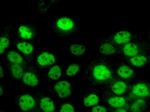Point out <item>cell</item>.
I'll return each mask as SVG.
<instances>
[{"mask_svg": "<svg viewBox=\"0 0 150 112\" xmlns=\"http://www.w3.org/2000/svg\"><path fill=\"white\" fill-rule=\"evenodd\" d=\"M84 72L91 85H104L112 80L114 66L110 60L105 57H100L89 62L85 66Z\"/></svg>", "mask_w": 150, "mask_h": 112, "instance_id": "1", "label": "cell"}, {"mask_svg": "<svg viewBox=\"0 0 150 112\" xmlns=\"http://www.w3.org/2000/svg\"><path fill=\"white\" fill-rule=\"evenodd\" d=\"M52 29L56 34L62 38L73 36L78 31V25L74 19L66 16L57 18L52 24Z\"/></svg>", "mask_w": 150, "mask_h": 112, "instance_id": "2", "label": "cell"}, {"mask_svg": "<svg viewBox=\"0 0 150 112\" xmlns=\"http://www.w3.org/2000/svg\"><path fill=\"white\" fill-rule=\"evenodd\" d=\"M119 53L124 56L130 57L139 54L147 53L146 50V41L138 40L130 42L123 45L118 46Z\"/></svg>", "mask_w": 150, "mask_h": 112, "instance_id": "3", "label": "cell"}, {"mask_svg": "<svg viewBox=\"0 0 150 112\" xmlns=\"http://www.w3.org/2000/svg\"><path fill=\"white\" fill-rule=\"evenodd\" d=\"M109 37L117 46L123 45L139 39L137 33L128 30L120 31L115 32Z\"/></svg>", "mask_w": 150, "mask_h": 112, "instance_id": "4", "label": "cell"}, {"mask_svg": "<svg viewBox=\"0 0 150 112\" xmlns=\"http://www.w3.org/2000/svg\"><path fill=\"white\" fill-rule=\"evenodd\" d=\"M132 93L136 97L143 99L150 98V81L139 80L131 88Z\"/></svg>", "mask_w": 150, "mask_h": 112, "instance_id": "5", "label": "cell"}, {"mask_svg": "<svg viewBox=\"0 0 150 112\" xmlns=\"http://www.w3.org/2000/svg\"><path fill=\"white\" fill-rule=\"evenodd\" d=\"M97 50L98 52L102 56H111L117 52L118 48L108 37L103 38L99 43Z\"/></svg>", "mask_w": 150, "mask_h": 112, "instance_id": "6", "label": "cell"}, {"mask_svg": "<svg viewBox=\"0 0 150 112\" xmlns=\"http://www.w3.org/2000/svg\"><path fill=\"white\" fill-rule=\"evenodd\" d=\"M116 72L118 76L123 79L132 78L135 76L136 72L131 65L125 63H118L115 66Z\"/></svg>", "mask_w": 150, "mask_h": 112, "instance_id": "7", "label": "cell"}, {"mask_svg": "<svg viewBox=\"0 0 150 112\" xmlns=\"http://www.w3.org/2000/svg\"><path fill=\"white\" fill-rule=\"evenodd\" d=\"M127 63L132 66L137 68H143L147 65L150 62V54L143 53L134 57H127Z\"/></svg>", "mask_w": 150, "mask_h": 112, "instance_id": "8", "label": "cell"}, {"mask_svg": "<svg viewBox=\"0 0 150 112\" xmlns=\"http://www.w3.org/2000/svg\"><path fill=\"white\" fill-rule=\"evenodd\" d=\"M54 88L58 95L61 98H67L71 94V84L65 80L59 81L55 85Z\"/></svg>", "mask_w": 150, "mask_h": 112, "instance_id": "9", "label": "cell"}, {"mask_svg": "<svg viewBox=\"0 0 150 112\" xmlns=\"http://www.w3.org/2000/svg\"><path fill=\"white\" fill-rule=\"evenodd\" d=\"M128 88V83L123 80H116L111 83L110 86L111 92L117 95L124 94L127 92Z\"/></svg>", "mask_w": 150, "mask_h": 112, "instance_id": "10", "label": "cell"}, {"mask_svg": "<svg viewBox=\"0 0 150 112\" xmlns=\"http://www.w3.org/2000/svg\"><path fill=\"white\" fill-rule=\"evenodd\" d=\"M35 105V99L30 94H23L21 96L19 100V106L23 111H28L32 109Z\"/></svg>", "mask_w": 150, "mask_h": 112, "instance_id": "11", "label": "cell"}, {"mask_svg": "<svg viewBox=\"0 0 150 112\" xmlns=\"http://www.w3.org/2000/svg\"><path fill=\"white\" fill-rule=\"evenodd\" d=\"M108 104L114 108H117L125 106L127 101L125 98L119 95H109L106 99Z\"/></svg>", "mask_w": 150, "mask_h": 112, "instance_id": "12", "label": "cell"}, {"mask_svg": "<svg viewBox=\"0 0 150 112\" xmlns=\"http://www.w3.org/2000/svg\"><path fill=\"white\" fill-rule=\"evenodd\" d=\"M37 61L38 64L42 66L51 65L56 62V58L52 53L44 52L39 55Z\"/></svg>", "mask_w": 150, "mask_h": 112, "instance_id": "13", "label": "cell"}, {"mask_svg": "<svg viewBox=\"0 0 150 112\" xmlns=\"http://www.w3.org/2000/svg\"><path fill=\"white\" fill-rule=\"evenodd\" d=\"M40 108L45 112H52L55 110V106L52 100L46 97L42 98L40 101Z\"/></svg>", "mask_w": 150, "mask_h": 112, "instance_id": "14", "label": "cell"}, {"mask_svg": "<svg viewBox=\"0 0 150 112\" xmlns=\"http://www.w3.org/2000/svg\"><path fill=\"white\" fill-rule=\"evenodd\" d=\"M19 32L21 37L24 39H31L34 36L32 28L28 25H21L19 28Z\"/></svg>", "mask_w": 150, "mask_h": 112, "instance_id": "15", "label": "cell"}, {"mask_svg": "<svg viewBox=\"0 0 150 112\" xmlns=\"http://www.w3.org/2000/svg\"><path fill=\"white\" fill-rule=\"evenodd\" d=\"M147 106V103L145 100L143 98H139L132 103L130 109L131 111L134 112L142 111L146 108Z\"/></svg>", "mask_w": 150, "mask_h": 112, "instance_id": "16", "label": "cell"}, {"mask_svg": "<svg viewBox=\"0 0 150 112\" xmlns=\"http://www.w3.org/2000/svg\"><path fill=\"white\" fill-rule=\"evenodd\" d=\"M23 80L25 84L30 86H36L38 84L37 77L35 74L30 72H26L23 74Z\"/></svg>", "mask_w": 150, "mask_h": 112, "instance_id": "17", "label": "cell"}, {"mask_svg": "<svg viewBox=\"0 0 150 112\" xmlns=\"http://www.w3.org/2000/svg\"><path fill=\"white\" fill-rule=\"evenodd\" d=\"M100 99L97 94H90L83 99V103L86 106L90 107L98 104Z\"/></svg>", "mask_w": 150, "mask_h": 112, "instance_id": "18", "label": "cell"}, {"mask_svg": "<svg viewBox=\"0 0 150 112\" xmlns=\"http://www.w3.org/2000/svg\"><path fill=\"white\" fill-rule=\"evenodd\" d=\"M69 50L73 55L81 56L85 54L86 52V47L82 45L73 44L70 45Z\"/></svg>", "mask_w": 150, "mask_h": 112, "instance_id": "19", "label": "cell"}, {"mask_svg": "<svg viewBox=\"0 0 150 112\" xmlns=\"http://www.w3.org/2000/svg\"><path fill=\"white\" fill-rule=\"evenodd\" d=\"M17 47L19 50L27 55H29L33 52L34 47L32 45L27 42H21L17 44Z\"/></svg>", "mask_w": 150, "mask_h": 112, "instance_id": "20", "label": "cell"}, {"mask_svg": "<svg viewBox=\"0 0 150 112\" xmlns=\"http://www.w3.org/2000/svg\"><path fill=\"white\" fill-rule=\"evenodd\" d=\"M11 71L13 77L16 79H19L23 76V68L21 64H12L11 66Z\"/></svg>", "mask_w": 150, "mask_h": 112, "instance_id": "21", "label": "cell"}, {"mask_svg": "<svg viewBox=\"0 0 150 112\" xmlns=\"http://www.w3.org/2000/svg\"><path fill=\"white\" fill-rule=\"evenodd\" d=\"M7 57L13 64H21L23 62V59L21 55L14 51H11L8 53Z\"/></svg>", "mask_w": 150, "mask_h": 112, "instance_id": "22", "label": "cell"}, {"mask_svg": "<svg viewBox=\"0 0 150 112\" xmlns=\"http://www.w3.org/2000/svg\"><path fill=\"white\" fill-rule=\"evenodd\" d=\"M61 68L58 65H55L52 67L48 72L49 77L52 79L54 80L59 78L61 77Z\"/></svg>", "mask_w": 150, "mask_h": 112, "instance_id": "23", "label": "cell"}, {"mask_svg": "<svg viewBox=\"0 0 150 112\" xmlns=\"http://www.w3.org/2000/svg\"><path fill=\"white\" fill-rule=\"evenodd\" d=\"M80 69V66L78 64H72L69 66L66 70L67 75L72 77L76 75Z\"/></svg>", "mask_w": 150, "mask_h": 112, "instance_id": "24", "label": "cell"}, {"mask_svg": "<svg viewBox=\"0 0 150 112\" xmlns=\"http://www.w3.org/2000/svg\"><path fill=\"white\" fill-rule=\"evenodd\" d=\"M10 41L7 37L6 36H1V44H0V52L2 54L4 52L5 50L9 46Z\"/></svg>", "mask_w": 150, "mask_h": 112, "instance_id": "25", "label": "cell"}, {"mask_svg": "<svg viewBox=\"0 0 150 112\" xmlns=\"http://www.w3.org/2000/svg\"><path fill=\"white\" fill-rule=\"evenodd\" d=\"M61 112H74V108L71 104L69 103H65L61 106Z\"/></svg>", "mask_w": 150, "mask_h": 112, "instance_id": "26", "label": "cell"}, {"mask_svg": "<svg viewBox=\"0 0 150 112\" xmlns=\"http://www.w3.org/2000/svg\"><path fill=\"white\" fill-rule=\"evenodd\" d=\"M92 111L93 112H106L108 111L107 108L103 106H95Z\"/></svg>", "mask_w": 150, "mask_h": 112, "instance_id": "27", "label": "cell"}, {"mask_svg": "<svg viewBox=\"0 0 150 112\" xmlns=\"http://www.w3.org/2000/svg\"><path fill=\"white\" fill-rule=\"evenodd\" d=\"M116 112H126V111H127V110L126 108H123V107H120L119 108H116Z\"/></svg>", "mask_w": 150, "mask_h": 112, "instance_id": "28", "label": "cell"}, {"mask_svg": "<svg viewBox=\"0 0 150 112\" xmlns=\"http://www.w3.org/2000/svg\"><path fill=\"white\" fill-rule=\"evenodd\" d=\"M146 50H147V53L150 54V43L146 41Z\"/></svg>", "mask_w": 150, "mask_h": 112, "instance_id": "29", "label": "cell"}, {"mask_svg": "<svg viewBox=\"0 0 150 112\" xmlns=\"http://www.w3.org/2000/svg\"><path fill=\"white\" fill-rule=\"evenodd\" d=\"M4 76V73H3V70L2 67H1V72H0V76L1 78H2Z\"/></svg>", "mask_w": 150, "mask_h": 112, "instance_id": "30", "label": "cell"}, {"mask_svg": "<svg viewBox=\"0 0 150 112\" xmlns=\"http://www.w3.org/2000/svg\"><path fill=\"white\" fill-rule=\"evenodd\" d=\"M147 37H148V39H149V41L150 42V29L147 33Z\"/></svg>", "mask_w": 150, "mask_h": 112, "instance_id": "31", "label": "cell"}, {"mask_svg": "<svg viewBox=\"0 0 150 112\" xmlns=\"http://www.w3.org/2000/svg\"><path fill=\"white\" fill-rule=\"evenodd\" d=\"M0 88H0V89H1V90H0V92H1L0 94H1V95H2V94H3V89H2V88L1 87Z\"/></svg>", "mask_w": 150, "mask_h": 112, "instance_id": "32", "label": "cell"}, {"mask_svg": "<svg viewBox=\"0 0 150 112\" xmlns=\"http://www.w3.org/2000/svg\"><path fill=\"white\" fill-rule=\"evenodd\" d=\"M48 1H56V0H47Z\"/></svg>", "mask_w": 150, "mask_h": 112, "instance_id": "33", "label": "cell"}]
</instances>
